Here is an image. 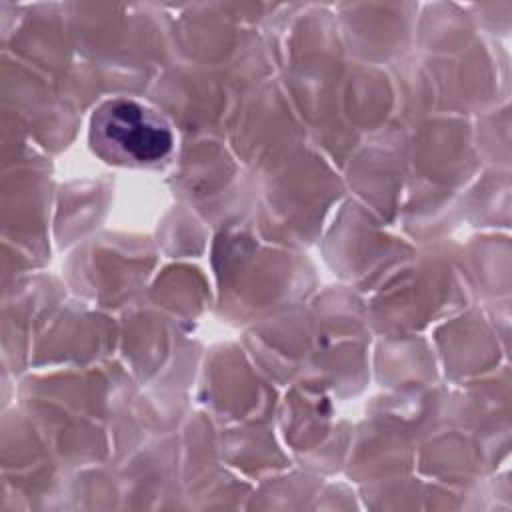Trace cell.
Returning a JSON list of instances; mask_svg holds the SVG:
<instances>
[{
	"label": "cell",
	"mask_w": 512,
	"mask_h": 512,
	"mask_svg": "<svg viewBox=\"0 0 512 512\" xmlns=\"http://www.w3.org/2000/svg\"><path fill=\"white\" fill-rule=\"evenodd\" d=\"M90 144L98 156L124 166H152L174 150L170 124L132 98L102 102L90 118Z\"/></svg>",
	"instance_id": "1"
}]
</instances>
